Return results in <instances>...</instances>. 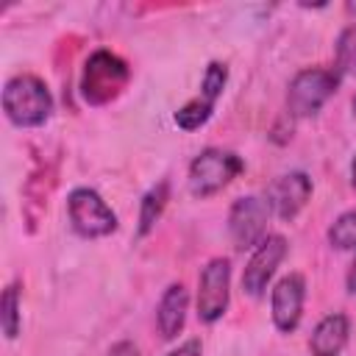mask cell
<instances>
[{
  "label": "cell",
  "instance_id": "21",
  "mask_svg": "<svg viewBox=\"0 0 356 356\" xmlns=\"http://www.w3.org/2000/svg\"><path fill=\"white\" fill-rule=\"evenodd\" d=\"M106 356H139V348L131 339H120L106 350Z\"/></svg>",
  "mask_w": 356,
  "mask_h": 356
},
{
  "label": "cell",
  "instance_id": "6",
  "mask_svg": "<svg viewBox=\"0 0 356 356\" xmlns=\"http://www.w3.org/2000/svg\"><path fill=\"white\" fill-rule=\"evenodd\" d=\"M231 303V261L225 256H214L197 275V317L200 323H217Z\"/></svg>",
  "mask_w": 356,
  "mask_h": 356
},
{
  "label": "cell",
  "instance_id": "23",
  "mask_svg": "<svg viewBox=\"0 0 356 356\" xmlns=\"http://www.w3.org/2000/svg\"><path fill=\"white\" fill-rule=\"evenodd\" d=\"M350 186L356 189V156H353V161H350Z\"/></svg>",
  "mask_w": 356,
  "mask_h": 356
},
{
  "label": "cell",
  "instance_id": "10",
  "mask_svg": "<svg viewBox=\"0 0 356 356\" xmlns=\"http://www.w3.org/2000/svg\"><path fill=\"white\" fill-rule=\"evenodd\" d=\"M306 303V278L303 273H286L275 281L270 292V314L281 334H292L300 325Z\"/></svg>",
  "mask_w": 356,
  "mask_h": 356
},
{
  "label": "cell",
  "instance_id": "14",
  "mask_svg": "<svg viewBox=\"0 0 356 356\" xmlns=\"http://www.w3.org/2000/svg\"><path fill=\"white\" fill-rule=\"evenodd\" d=\"M167 203H170V184H167V181L153 184V186L142 195V200H139V222H136V236H139V239L147 236V234L156 228V222L161 220Z\"/></svg>",
  "mask_w": 356,
  "mask_h": 356
},
{
  "label": "cell",
  "instance_id": "3",
  "mask_svg": "<svg viewBox=\"0 0 356 356\" xmlns=\"http://www.w3.org/2000/svg\"><path fill=\"white\" fill-rule=\"evenodd\" d=\"M245 170V161L234 150L222 147H206L200 150L189 164V192L195 197H211L220 189H225L239 172Z\"/></svg>",
  "mask_w": 356,
  "mask_h": 356
},
{
  "label": "cell",
  "instance_id": "17",
  "mask_svg": "<svg viewBox=\"0 0 356 356\" xmlns=\"http://www.w3.org/2000/svg\"><path fill=\"white\" fill-rule=\"evenodd\" d=\"M334 56H337V67H334V72H337L339 78H345V75H356V22L339 31Z\"/></svg>",
  "mask_w": 356,
  "mask_h": 356
},
{
  "label": "cell",
  "instance_id": "15",
  "mask_svg": "<svg viewBox=\"0 0 356 356\" xmlns=\"http://www.w3.org/2000/svg\"><path fill=\"white\" fill-rule=\"evenodd\" d=\"M22 289L19 284H8L3 289V300H0V325L6 339H17L22 331Z\"/></svg>",
  "mask_w": 356,
  "mask_h": 356
},
{
  "label": "cell",
  "instance_id": "12",
  "mask_svg": "<svg viewBox=\"0 0 356 356\" xmlns=\"http://www.w3.org/2000/svg\"><path fill=\"white\" fill-rule=\"evenodd\" d=\"M186 312H189V292L181 281H175L161 292L159 306H156V328H159L161 339L170 342L184 331Z\"/></svg>",
  "mask_w": 356,
  "mask_h": 356
},
{
  "label": "cell",
  "instance_id": "5",
  "mask_svg": "<svg viewBox=\"0 0 356 356\" xmlns=\"http://www.w3.org/2000/svg\"><path fill=\"white\" fill-rule=\"evenodd\" d=\"M339 86V75L334 70L325 67H309L300 70L286 89V111L298 120L303 117H314L337 92Z\"/></svg>",
  "mask_w": 356,
  "mask_h": 356
},
{
  "label": "cell",
  "instance_id": "2",
  "mask_svg": "<svg viewBox=\"0 0 356 356\" xmlns=\"http://www.w3.org/2000/svg\"><path fill=\"white\" fill-rule=\"evenodd\" d=\"M131 81V67L111 50H95L81 72V97L89 106H106L122 95Z\"/></svg>",
  "mask_w": 356,
  "mask_h": 356
},
{
  "label": "cell",
  "instance_id": "20",
  "mask_svg": "<svg viewBox=\"0 0 356 356\" xmlns=\"http://www.w3.org/2000/svg\"><path fill=\"white\" fill-rule=\"evenodd\" d=\"M200 353H203V345H200V339H197V337H192V339L181 342L175 350H170L167 356H200Z\"/></svg>",
  "mask_w": 356,
  "mask_h": 356
},
{
  "label": "cell",
  "instance_id": "7",
  "mask_svg": "<svg viewBox=\"0 0 356 356\" xmlns=\"http://www.w3.org/2000/svg\"><path fill=\"white\" fill-rule=\"evenodd\" d=\"M270 206L259 195H245L236 197L231 211H228V236L236 250H253L264 236H267V220H270Z\"/></svg>",
  "mask_w": 356,
  "mask_h": 356
},
{
  "label": "cell",
  "instance_id": "25",
  "mask_svg": "<svg viewBox=\"0 0 356 356\" xmlns=\"http://www.w3.org/2000/svg\"><path fill=\"white\" fill-rule=\"evenodd\" d=\"M353 114H356V95H353Z\"/></svg>",
  "mask_w": 356,
  "mask_h": 356
},
{
  "label": "cell",
  "instance_id": "11",
  "mask_svg": "<svg viewBox=\"0 0 356 356\" xmlns=\"http://www.w3.org/2000/svg\"><path fill=\"white\" fill-rule=\"evenodd\" d=\"M53 189H56V167L47 161H39L22 189V217L28 222V231H36L39 220L44 217Z\"/></svg>",
  "mask_w": 356,
  "mask_h": 356
},
{
  "label": "cell",
  "instance_id": "4",
  "mask_svg": "<svg viewBox=\"0 0 356 356\" xmlns=\"http://www.w3.org/2000/svg\"><path fill=\"white\" fill-rule=\"evenodd\" d=\"M67 220H70V228L83 239L108 236L120 225L114 209L103 200L100 192L89 186H75L67 195Z\"/></svg>",
  "mask_w": 356,
  "mask_h": 356
},
{
  "label": "cell",
  "instance_id": "1",
  "mask_svg": "<svg viewBox=\"0 0 356 356\" xmlns=\"http://www.w3.org/2000/svg\"><path fill=\"white\" fill-rule=\"evenodd\" d=\"M3 111L17 128H39L53 117V95L39 75L19 72L3 86Z\"/></svg>",
  "mask_w": 356,
  "mask_h": 356
},
{
  "label": "cell",
  "instance_id": "13",
  "mask_svg": "<svg viewBox=\"0 0 356 356\" xmlns=\"http://www.w3.org/2000/svg\"><path fill=\"white\" fill-rule=\"evenodd\" d=\"M348 337H350L348 314L331 312L314 325L312 339H309V350H312V356H339L348 345Z\"/></svg>",
  "mask_w": 356,
  "mask_h": 356
},
{
  "label": "cell",
  "instance_id": "16",
  "mask_svg": "<svg viewBox=\"0 0 356 356\" xmlns=\"http://www.w3.org/2000/svg\"><path fill=\"white\" fill-rule=\"evenodd\" d=\"M214 106H217V103H211L209 97L197 95V97L186 100V103L175 111V117H172V120H175V125H178L181 131H197V128H203V125L211 120Z\"/></svg>",
  "mask_w": 356,
  "mask_h": 356
},
{
  "label": "cell",
  "instance_id": "19",
  "mask_svg": "<svg viewBox=\"0 0 356 356\" xmlns=\"http://www.w3.org/2000/svg\"><path fill=\"white\" fill-rule=\"evenodd\" d=\"M225 83H228V67L222 61H209V67L203 72V81H200V95L209 97L211 103H217L222 97Z\"/></svg>",
  "mask_w": 356,
  "mask_h": 356
},
{
  "label": "cell",
  "instance_id": "8",
  "mask_svg": "<svg viewBox=\"0 0 356 356\" xmlns=\"http://www.w3.org/2000/svg\"><path fill=\"white\" fill-rule=\"evenodd\" d=\"M289 245L281 234H267L250 253L245 270H242V289L250 298H261L267 292V284L273 281L275 270L281 267V261L286 259Z\"/></svg>",
  "mask_w": 356,
  "mask_h": 356
},
{
  "label": "cell",
  "instance_id": "18",
  "mask_svg": "<svg viewBox=\"0 0 356 356\" xmlns=\"http://www.w3.org/2000/svg\"><path fill=\"white\" fill-rule=\"evenodd\" d=\"M328 242L337 250H356V206L342 211L331 225H328Z\"/></svg>",
  "mask_w": 356,
  "mask_h": 356
},
{
  "label": "cell",
  "instance_id": "9",
  "mask_svg": "<svg viewBox=\"0 0 356 356\" xmlns=\"http://www.w3.org/2000/svg\"><path fill=\"white\" fill-rule=\"evenodd\" d=\"M312 192H314L312 178H309L303 170H292V172L278 175V178L267 186L264 200H267L270 211H273L278 220L289 222V220H295V217L306 209V203L312 200Z\"/></svg>",
  "mask_w": 356,
  "mask_h": 356
},
{
  "label": "cell",
  "instance_id": "22",
  "mask_svg": "<svg viewBox=\"0 0 356 356\" xmlns=\"http://www.w3.org/2000/svg\"><path fill=\"white\" fill-rule=\"evenodd\" d=\"M345 286H348L350 295H356V256H353V261H350V267L345 273Z\"/></svg>",
  "mask_w": 356,
  "mask_h": 356
},
{
  "label": "cell",
  "instance_id": "24",
  "mask_svg": "<svg viewBox=\"0 0 356 356\" xmlns=\"http://www.w3.org/2000/svg\"><path fill=\"white\" fill-rule=\"evenodd\" d=\"M348 11H353V14H356V3H348Z\"/></svg>",
  "mask_w": 356,
  "mask_h": 356
}]
</instances>
